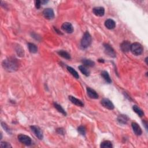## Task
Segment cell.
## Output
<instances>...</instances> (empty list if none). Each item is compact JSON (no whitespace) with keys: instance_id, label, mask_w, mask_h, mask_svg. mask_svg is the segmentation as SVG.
I'll return each mask as SVG.
<instances>
[{"instance_id":"cell-12","label":"cell","mask_w":148,"mask_h":148,"mask_svg":"<svg viewBox=\"0 0 148 148\" xmlns=\"http://www.w3.org/2000/svg\"><path fill=\"white\" fill-rule=\"evenodd\" d=\"M130 46L131 44L128 41H124L121 43L120 45V48L121 50L123 52H128V51L130 50Z\"/></svg>"},{"instance_id":"cell-29","label":"cell","mask_w":148,"mask_h":148,"mask_svg":"<svg viewBox=\"0 0 148 148\" xmlns=\"http://www.w3.org/2000/svg\"><path fill=\"white\" fill-rule=\"evenodd\" d=\"M41 1H35V7H36V8H38V9H39L41 7Z\"/></svg>"},{"instance_id":"cell-25","label":"cell","mask_w":148,"mask_h":148,"mask_svg":"<svg viewBox=\"0 0 148 148\" xmlns=\"http://www.w3.org/2000/svg\"><path fill=\"white\" fill-rule=\"evenodd\" d=\"M54 107L57 109V110L59 112L61 113L62 114H63V115H64L65 116L67 115L66 111H65L64 109L61 107V105H60L59 104H57L56 102H54Z\"/></svg>"},{"instance_id":"cell-19","label":"cell","mask_w":148,"mask_h":148,"mask_svg":"<svg viewBox=\"0 0 148 148\" xmlns=\"http://www.w3.org/2000/svg\"><path fill=\"white\" fill-rule=\"evenodd\" d=\"M67 70H68V72H69V73L71 74L72 76H74L75 78L78 79L79 78V74L77 72V71H75V70L73 68H72L71 67H69V66L67 67Z\"/></svg>"},{"instance_id":"cell-16","label":"cell","mask_w":148,"mask_h":148,"mask_svg":"<svg viewBox=\"0 0 148 148\" xmlns=\"http://www.w3.org/2000/svg\"><path fill=\"white\" fill-rule=\"evenodd\" d=\"M128 120V118L126 115H120L118 116V121L119 123L121 124H126Z\"/></svg>"},{"instance_id":"cell-7","label":"cell","mask_w":148,"mask_h":148,"mask_svg":"<svg viewBox=\"0 0 148 148\" xmlns=\"http://www.w3.org/2000/svg\"><path fill=\"white\" fill-rule=\"evenodd\" d=\"M43 15L46 19L48 20L52 19L54 17V13L53 10L51 8H46L43 12Z\"/></svg>"},{"instance_id":"cell-23","label":"cell","mask_w":148,"mask_h":148,"mask_svg":"<svg viewBox=\"0 0 148 148\" xmlns=\"http://www.w3.org/2000/svg\"><path fill=\"white\" fill-rule=\"evenodd\" d=\"M28 49H29V51L31 53H36L38 51V48L37 47V46L34 45V43H29L28 44Z\"/></svg>"},{"instance_id":"cell-18","label":"cell","mask_w":148,"mask_h":148,"mask_svg":"<svg viewBox=\"0 0 148 148\" xmlns=\"http://www.w3.org/2000/svg\"><path fill=\"white\" fill-rule=\"evenodd\" d=\"M101 76L103 77V78L105 79V81L108 83H111L112 80L110 76V75L108 73V72H106L105 71H104L101 72Z\"/></svg>"},{"instance_id":"cell-1","label":"cell","mask_w":148,"mask_h":148,"mask_svg":"<svg viewBox=\"0 0 148 148\" xmlns=\"http://www.w3.org/2000/svg\"><path fill=\"white\" fill-rule=\"evenodd\" d=\"M2 67L8 71L13 72L17 70L18 68V63L15 59L8 58L4 60L2 62Z\"/></svg>"},{"instance_id":"cell-10","label":"cell","mask_w":148,"mask_h":148,"mask_svg":"<svg viewBox=\"0 0 148 148\" xmlns=\"http://www.w3.org/2000/svg\"><path fill=\"white\" fill-rule=\"evenodd\" d=\"M93 12L95 16H103L105 14V9L103 7H95L93 9Z\"/></svg>"},{"instance_id":"cell-9","label":"cell","mask_w":148,"mask_h":148,"mask_svg":"<svg viewBox=\"0 0 148 148\" xmlns=\"http://www.w3.org/2000/svg\"><path fill=\"white\" fill-rule=\"evenodd\" d=\"M101 104L104 107L107 108L110 110H112L114 109V105L113 103L111 101L107 99V98H104L101 100Z\"/></svg>"},{"instance_id":"cell-3","label":"cell","mask_w":148,"mask_h":148,"mask_svg":"<svg viewBox=\"0 0 148 148\" xmlns=\"http://www.w3.org/2000/svg\"><path fill=\"white\" fill-rule=\"evenodd\" d=\"M130 50L134 55L139 56L143 52V47L140 43L136 42L131 45Z\"/></svg>"},{"instance_id":"cell-20","label":"cell","mask_w":148,"mask_h":148,"mask_svg":"<svg viewBox=\"0 0 148 148\" xmlns=\"http://www.w3.org/2000/svg\"><path fill=\"white\" fill-rule=\"evenodd\" d=\"M57 53L60 56L62 57H63L66 59H68V60L71 59V56H70V54L68 52H67L66 51L59 50L58 51Z\"/></svg>"},{"instance_id":"cell-11","label":"cell","mask_w":148,"mask_h":148,"mask_svg":"<svg viewBox=\"0 0 148 148\" xmlns=\"http://www.w3.org/2000/svg\"><path fill=\"white\" fill-rule=\"evenodd\" d=\"M131 126L134 133L136 134L137 136H141L142 133V131L141 127H139L138 124L136 123V122H132Z\"/></svg>"},{"instance_id":"cell-28","label":"cell","mask_w":148,"mask_h":148,"mask_svg":"<svg viewBox=\"0 0 148 148\" xmlns=\"http://www.w3.org/2000/svg\"><path fill=\"white\" fill-rule=\"evenodd\" d=\"M1 125H2V127H3V128L7 132H8V133H11V130H10V129L7 126V124L4 123V122H2L1 123Z\"/></svg>"},{"instance_id":"cell-17","label":"cell","mask_w":148,"mask_h":148,"mask_svg":"<svg viewBox=\"0 0 148 148\" xmlns=\"http://www.w3.org/2000/svg\"><path fill=\"white\" fill-rule=\"evenodd\" d=\"M78 68L80 70V71L83 74H84L85 76H89L90 72L89 70L86 67H85L84 66H79Z\"/></svg>"},{"instance_id":"cell-4","label":"cell","mask_w":148,"mask_h":148,"mask_svg":"<svg viewBox=\"0 0 148 148\" xmlns=\"http://www.w3.org/2000/svg\"><path fill=\"white\" fill-rule=\"evenodd\" d=\"M104 47L105 49V52L107 54L108 56L111 57H116V53L114 49L111 47L108 43H104Z\"/></svg>"},{"instance_id":"cell-14","label":"cell","mask_w":148,"mask_h":148,"mask_svg":"<svg viewBox=\"0 0 148 148\" xmlns=\"http://www.w3.org/2000/svg\"><path fill=\"white\" fill-rule=\"evenodd\" d=\"M87 93L89 97L93 99H97L98 98V95L95 91L91 89V88L87 87Z\"/></svg>"},{"instance_id":"cell-13","label":"cell","mask_w":148,"mask_h":148,"mask_svg":"<svg viewBox=\"0 0 148 148\" xmlns=\"http://www.w3.org/2000/svg\"><path fill=\"white\" fill-rule=\"evenodd\" d=\"M105 27L109 30H112L116 27V23L112 19H108L105 22Z\"/></svg>"},{"instance_id":"cell-15","label":"cell","mask_w":148,"mask_h":148,"mask_svg":"<svg viewBox=\"0 0 148 148\" xmlns=\"http://www.w3.org/2000/svg\"><path fill=\"white\" fill-rule=\"evenodd\" d=\"M69 99L72 103L74 104H75L76 105H78L79 106H84L83 103L82 102V101L77 99V98L73 97V96H69Z\"/></svg>"},{"instance_id":"cell-2","label":"cell","mask_w":148,"mask_h":148,"mask_svg":"<svg viewBox=\"0 0 148 148\" xmlns=\"http://www.w3.org/2000/svg\"><path fill=\"white\" fill-rule=\"evenodd\" d=\"M92 43V37L89 32H86L82 38L81 46L83 49H86L91 45Z\"/></svg>"},{"instance_id":"cell-24","label":"cell","mask_w":148,"mask_h":148,"mask_svg":"<svg viewBox=\"0 0 148 148\" xmlns=\"http://www.w3.org/2000/svg\"><path fill=\"white\" fill-rule=\"evenodd\" d=\"M112 144L111 141H105L101 143L100 147L102 148H111L112 147Z\"/></svg>"},{"instance_id":"cell-30","label":"cell","mask_w":148,"mask_h":148,"mask_svg":"<svg viewBox=\"0 0 148 148\" xmlns=\"http://www.w3.org/2000/svg\"><path fill=\"white\" fill-rule=\"evenodd\" d=\"M57 132L59 134H62V135H63L64 133V129H63V128H58V129H57Z\"/></svg>"},{"instance_id":"cell-26","label":"cell","mask_w":148,"mask_h":148,"mask_svg":"<svg viewBox=\"0 0 148 148\" xmlns=\"http://www.w3.org/2000/svg\"><path fill=\"white\" fill-rule=\"evenodd\" d=\"M78 131L80 133V134H81L82 136H85V134H86V128L85 127L83 126H80L78 127Z\"/></svg>"},{"instance_id":"cell-21","label":"cell","mask_w":148,"mask_h":148,"mask_svg":"<svg viewBox=\"0 0 148 148\" xmlns=\"http://www.w3.org/2000/svg\"><path fill=\"white\" fill-rule=\"evenodd\" d=\"M82 63L83 64L84 66L85 67H94L95 63L94 61H93L90 60H87V59H84L83 60Z\"/></svg>"},{"instance_id":"cell-6","label":"cell","mask_w":148,"mask_h":148,"mask_svg":"<svg viewBox=\"0 0 148 148\" xmlns=\"http://www.w3.org/2000/svg\"><path fill=\"white\" fill-rule=\"evenodd\" d=\"M30 128L38 138L40 139H43V132L40 127L36 126H32L30 127Z\"/></svg>"},{"instance_id":"cell-27","label":"cell","mask_w":148,"mask_h":148,"mask_svg":"<svg viewBox=\"0 0 148 148\" xmlns=\"http://www.w3.org/2000/svg\"><path fill=\"white\" fill-rule=\"evenodd\" d=\"M0 146H1V147H12L11 145L9 143L6 142H1V144H0Z\"/></svg>"},{"instance_id":"cell-8","label":"cell","mask_w":148,"mask_h":148,"mask_svg":"<svg viewBox=\"0 0 148 148\" xmlns=\"http://www.w3.org/2000/svg\"><path fill=\"white\" fill-rule=\"evenodd\" d=\"M61 28L64 31H66L67 33L71 34L74 31V27L70 23L66 22L64 23L63 25H61Z\"/></svg>"},{"instance_id":"cell-5","label":"cell","mask_w":148,"mask_h":148,"mask_svg":"<svg viewBox=\"0 0 148 148\" xmlns=\"http://www.w3.org/2000/svg\"><path fill=\"white\" fill-rule=\"evenodd\" d=\"M18 139H19V141L21 143H22V144L27 145V146H29V145L31 144L32 141L31 138L27 136H25V135H19V136H18Z\"/></svg>"},{"instance_id":"cell-22","label":"cell","mask_w":148,"mask_h":148,"mask_svg":"<svg viewBox=\"0 0 148 148\" xmlns=\"http://www.w3.org/2000/svg\"><path fill=\"white\" fill-rule=\"evenodd\" d=\"M132 109H133V110L135 112H136L137 115L139 116L140 117H142L144 115V112H143L141 109L139 108L138 106L134 105L133 107H132Z\"/></svg>"}]
</instances>
